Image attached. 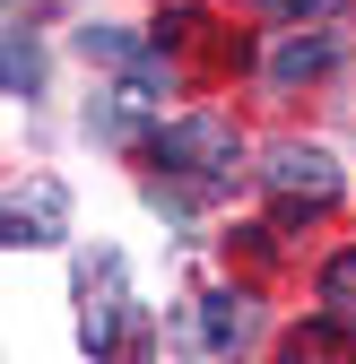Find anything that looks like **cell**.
<instances>
[{
    "label": "cell",
    "mask_w": 356,
    "mask_h": 364,
    "mask_svg": "<svg viewBox=\"0 0 356 364\" xmlns=\"http://www.w3.org/2000/svg\"><path fill=\"white\" fill-rule=\"evenodd\" d=\"M157 165H174V173H235V122H217V113L165 122L157 130Z\"/></svg>",
    "instance_id": "obj_1"
},
{
    "label": "cell",
    "mask_w": 356,
    "mask_h": 364,
    "mask_svg": "<svg viewBox=\"0 0 356 364\" xmlns=\"http://www.w3.org/2000/svg\"><path fill=\"white\" fill-rule=\"evenodd\" d=\"M61 225H70V191L53 173H35V182H18L9 191V243L26 252V243H61Z\"/></svg>",
    "instance_id": "obj_2"
},
{
    "label": "cell",
    "mask_w": 356,
    "mask_h": 364,
    "mask_svg": "<svg viewBox=\"0 0 356 364\" xmlns=\"http://www.w3.org/2000/svg\"><path fill=\"white\" fill-rule=\"evenodd\" d=\"M270 191H287V200H330L339 191V165L322 148H278L270 156Z\"/></svg>",
    "instance_id": "obj_3"
},
{
    "label": "cell",
    "mask_w": 356,
    "mask_h": 364,
    "mask_svg": "<svg viewBox=\"0 0 356 364\" xmlns=\"http://www.w3.org/2000/svg\"><path fill=\"white\" fill-rule=\"evenodd\" d=\"M278 364H356V330L347 321H304V330H287Z\"/></svg>",
    "instance_id": "obj_4"
},
{
    "label": "cell",
    "mask_w": 356,
    "mask_h": 364,
    "mask_svg": "<svg viewBox=\"0 0 356 364\" xmlns=\"http://www.w3.org/2000/svg\"><path fill=\"white\" fill-rule=\"evenodd\" d=\"M244 321H252L244 295H209V304L192 312V330H183V338H192V347H235V338H244Z\"/></svg>",
    "instance_id": "obj_5"
},
{
    "label": "cell",
    "mask_w": 356,
    "mask_h": 364,
    "mask_svg": "<svg viewBox=\"0 0 356 364\" xmlns=\"http://www.w3.org/2000/svg\"><path fill=\"white\" fill-rule=\"evenodd\" d=\"M330 70V35H287L278 53H270V78L278 87H295V78H322Z\"/></svg>",
    "instance_id": "obj_6"
},
{
    "label": "cell",
    "mask_w": 356,
    "mask_h": 364,
    "mask_svg": "<svg viewBox=\"0 0 356 364\" xmlns=\"http://www.w3.org/2000/svg\"><path fill=\"white\" fill-rule=\"evenodd\" d=\"M322 304L339 312V321H356V252H339V260H322Z\"/></svg>",
    "instance_id": "obj_7"
},
{
    "label": "cell",
    "mask_w": 356,
    "mask_h": 364,
    "mask_svg": "<svg viewBox=\"0 0 356 364\" xmlns=\"http://www.w3.org/2000/svg\"><path fill=\"white\" fill-rule=\"evenodd\" d=\"M35 78H43L35 43H26V35H9V96H35Z\"/></svg>",
    "instance_id": "obj_8"
},
{
    "label": "cell",
    "mask_w": 356,
    "mask_h": 364,
    "mask_svg": "<svg viewBox=\"0 0 356 364\" xmlns=\"http://www.w3.org/2000/svg\"><path fill=\"white\" fill-rule=\"evenodd\" d=\"M270 9H278V18H347L356 0H270Z\"/></svg>",
    "instance_id": "obj_9"
}]
</instances>
